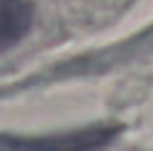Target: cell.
Segmentation results:
<instances>
[{
	"label": "cell",
	"mask_w": 153,
	"mask_h": 151,
	"mask_svg": "<svg viewBox=\"0 0 153 151\" xmlns=\"http://www.w3.org/2000/svg\"><path fill=\"white\" fill-rule=\"evenodd\" d=\"M120 126H91L50 136H0V151H103Z\"/></svg>",
	"instance_id": "cell-1"
},
{
	"label": "cell",
	"mask_w": 153,
	"mask_h": 151,
	"mask_svg": "<svg viewBox=\"0 0 153 151\" xmlns=\"http://www.w3.org/2000/svg\"><path fill=\"white\" fill-rule=\"evenodd\" d=\"M33 28V5L28 0H0V53L23 40Z\"/></svg>",
	"instance_id": "cell-2"
}]
</instances>
